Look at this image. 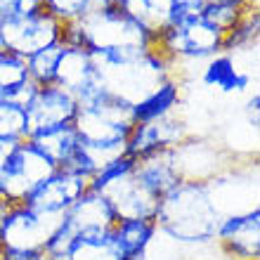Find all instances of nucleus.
I'll use <instances>...</instances> for the list:
<instances>
[{
  "label": "nucleus",
  "mask_w": 260,
  "mask_h": 260,
  "mask_svg": "<svg viewBox=\"0 0 260 260\" xmlns=\"http://www.w3.org/2000/svg\"><path fill=\"white\" fill-rule=\"evenodd\" d=\"M206 0H173V10H171V21L168 24H180V21L194 19L201 14Z\"/></svg>",
  "instance_id": "nucleus-32"
},
{
  "label": "nucleus",
  "mask_w": 260,
  "mask_h": 260,
  "mask_svg": "<svg viewBox=\"0 0 260 260\" xmlns=\"http://www.w3.org/2000/svg\"><path fill=\"white\" fill-rule=\"evenodd\" d=\"M83 142H125L135 125L133 107L97 88L78 100L74 123Z\"/></svg>",
  "instance_id": "nucleus-5"
},
{
  "label": "nucleus",
  "mask_w": 260,
  "mask_h": 260,
  "mask_svg": "<svg viewBox=\"0 0 260 260\" xmlns=\"http://www.w3.org/2000/svg\"><path fill=\"white\" fill-rule=\"evenodd\" d=\"M36 90L38 85L28 78L26 62L7 50L0 52V100L26 107Z\"/></svg>",
  "instance_id": "nucleus-19"
},
{
  "label": "nucleus",
  "mask_w": 260,
  "mask_h": 260,
  "mask_svg": "<svg viewBox=\"0 0 260 260\" xmlns=\"http://www.w3.org/2000/svg\"><path fill=\"white\" fill-rule=\"evenodd\" d=\"M41 5L45 12H50L57 21H62L67 26L85 17L95 7V0H41Z\"/></svg>",
  "instance_id": "nucleus-30"
},
{
  "label": "nucleus",
  "mask_w": 260,
  "mask_h": 260,
  "mask_svg": "<svg viewBox=\"0 0 260 260\" xmlns=\"http://www.w3.org/2000/svg\"><path fill=\"white\" fill-rule=\"evenodd\" d=\"M111 232L116 237L123 255L130 260L144 255L147 246L156 234V225H154V220H118Z\"/></svg>",
  "instance_id": "nucleus-24"
},
{
  "label": "nucleus",
  "mask_w": 260,
  "mask_h": 260,
  "mask_svg": "<svg viewBox=\"0 0 260 260\" xmlns=\"http://www.w3.org/2000/svg\"><path fill=\"white\" fill-rule=\"evenodd\" d=\"M218 251L230 260H258L260 258V208L234 213L220 220L215 244Z\"/></svg>",
  "instance_id": "nucleus-11"
},
{
  "label": "nucleus",
  "mask_w": 260,
  "mask_h": 260,
  "mask_svg": "<svg viewBox=\"0 0 260 260\" xmlns=\"http://www.w3.org/2000/svg\"><path fill=\"white\" fill-rule=\"evenodd\" d=\"M118 220L111 211L107 197L100 192H83L69 206V211L62 215V225L67 227L74 237H83V234H100V232H111Z\"/></svg>",
  "instance_id": "nucleus-14"
},
{
  "label": "nucleus",
  "mask_w": 260,
  "mask_h": 260,
  "mask_svg": "<svg viewBox=\"0 0 260 260\" xmlns=\"http://www.w3.org/2000/svg\"><path fill=\"white\" fill-rule=\"evenodd\" d=\"M133 168H135V158H130L128 154L125 156H121L118 161H114V164L104 166L100 173H95L92 178H90V189L92 192H107L111 185H116L118 180L128 178L130 173H133Z\"/></svg>",
  "instance_id": "nucleus-31"
},
{
  "label": "nucleus",
  "mask_w": 260,
  "mask_h": 260,
  "mask_svg": "<svg viewBox=\"0 0 260 260\" xmlns=\"http://www.w3.org/2000/svg\"><path fill=\"white\" fill-rule=\"evenodd\" d=\"M0 260H5V258H3V251H0Z\"/></svg>",
  "instance_id": "nucleus-41"
},
{
  "label": "nucleus",
  "mask_w": 260,
  "mask_h": 260,
  "mask_svg": "<svg viewBox=\"0 0 260 260\" xmlns=\"http://www.w3.org/2000/svg\"><path fill=\"white\" fill-rule=\"evenodd\" d=\"M109 201L116 220H154L158 211L161 199L137 182V178L130 173L128 178L118 180L107 192H102Z\"/></svg>",
  "instance_id": "nucleus-16"
},
{
  "label": "nucleus",
  "mask_w": 260,
  "mask_h": 260,
  "mask_svg": "<svg viewBox=\"0 0 260 260\" xmlns=\"http://www.w3.org/2000/svg\"><path fill=\"white\" fill-rule=\"evenodd\" d=\"M0 19H3V0H0Z\"/></svg>",
  "instance_id": "nucleus-40"
},
{
  "label": "nucleus",
  "mask_w": 260,
  "mask_h": 260,
  "mask_svg": "<svg viewBox=\"0 0 260 260\" xmlns=\"http://www.w3.org/2000/svg\"><path fill=\"white\" fill-rule=\"evenodd\" d=\"M28 142L34 144L55 168H64L78 149L81 137H78L74 125H57V128H48L41 130V133H31Z\"/></svg>",
  "instance_id": "nucleus-20"
},
{
  "label": "nucleus",
  "mask_w": 260,
  "mask_h": 260,
  "mask_svg": "<svg viewBox=\"0 0 260 260\" xmlns=\"http://www.w3.org/2000/svg\"><path fill=\"white\" fill-rule=\"evenodd\" d=\"M14 142H5V140H0V175H3V166H5L7 156H10V151H12Z\"/></svg>",
  "instance_id": "nucleus-35"
},
{
  "label": "nucleus",
  "mask_w": 260,
  "mask_h": 260,
  "mask_svg": "<svg viewBox=\"0 0 260 260\" xmlns=\"http://www.w3.org/2000/svg\"><path fill=\"white\" fill-rule=\"evenodd\" d=\"M199 81L204 88H211L220 95H244L251 88V71L241 67L239 57L218 52L204 62Z\"/></svg>",
  "instance_id": "nucleus-17"
},
{
  "label": "nucleus",
  "mask_w": 260,
  "mask_h": 260,
  "mask_svg": "<svg viewBox=\"0 0 260 260\" xmlns=\"http://www.w3.org/2000/svg\"><path fill=\"white\" fill-rule=\"evenodd\" d=\"M24 109H26L28 135H31V133H41L57 125H71L78 109V100L69 90L52 83L36 90V95Z\"/></svg>",
  "instance_id": "nucleus-13"
},
{
  "label": "nucleus",
  "mask_w": 260,
  "mask_h": 260,
  "mask_svg": "<svg viewBox=\"0 0 260 260\" xmlns=\"http://www.w3.org/2000/svg\"><path fill=\"white\" fill-rule=\"evenodd\" d=\"M130 260H147L144 255H137V258H130Z\"/></svg>",
  "instance_id": "nucleus-39"
},
{
  "label": "nucleus",
  "mask_w": 260,
  "mask_h": 260,
  "mask_svg": "<svg viewBox=\"0 0 260 260\" xmlns=\"http://www.w3.org/2000/svg\"><path fill=\"white\" fill-rule=\"evenodd\" d=\"M125 156V142H78V149L64 168L78 173L90 182V178L100 173L104 166L114 164Z\"/></svg>",
  "instance_id": "nucleus-21"
},
{
  "label": "nucleus",
  "mask_w": 260,
  "mask_h": 260,
  "mask_svg": "<svg viewBox=\"0 0 260 260\" xmlns=\"http://www.w3.org/2000/svg\"><path fill=\"white\" fill-rule=\"evenodd\" d=\"M64 43L90 52H135L156 48V36L118 5H95L85 17L64 26Z\"/></svg>",
  "instance_id": "nucleus-3"
},
{
  "label": "nucleus",
  "mask_w": 260,
  "mask_h": 260,
  "mask_svg": "<svg viewBox=\"0 0 260 260\" xmlns=\"http://www.w3.org/2000/svg\"><path fill=\"white\" fill-rule=\"evenodd\" d=\"M0 52H5V45H3V38H0Z\"/></svg>",
  "instance_id": "nucleus-38"
},
{
  "label": "nucleus",
  "mask_w": 260,
  "mask_h": 260,
  "mask_svg": "<svg viewBox=\"0 0 260 260\" xmlns=\"http://www.w3.org/2000/svg\"><path fill=\"white\" fill-rule=\"evenodd\" d=\"M97 69V83L104 92L128 102L130 107L140 104L151 95L158 85L175 78V64L164 57L156 48L121 52V50H104L90 52Z\"/></svg>",
  "instance_id": "nucleus-2"
},
{
  "label": "nucleus",
  "mask_w": 260,
  "mask_h": 260,
  "mask_svg": "<svg viewBox=\"0 0 260 260\" xmlns=\"http://www.w3.org/2000/svg\"><path fill=\"white\" fill-rule=\"evenodd\" d=\"M0 140L14 144L28 140L26 109L21 104L0 100Z\"/></svg>",
  "instance_id": "nucleus-28"
},
{
  "label": "nucleus",
  "mask_w": 260,
  "mask_h": 260,
  "mask_svg": "<svg viewBox=\"0 0 260 260\" xmlns=\"http://www.w3.org/2000/svg\"><path fill=\"white\" fill-rule=\"evenodd\" d=\"M55 85L69 90L76 100L90 95L100 88L97 83V69L92 62L90 50L81 48V45H69L64 43L59 62H57L55 71Z\"/></svg>",
  "instance_id": "nucleus-15"
},
{
  "label": "nucleus",
  "mask_w": 260,
  "mask_h": 260,
  "mask_svg": "<svg viewBox=\"0 0 260 260\" xmlns=\"http://www.w3.org/2000/svg\"><path fill=\"white\" fill-rule=\"evenodd\" d=\"M67 260H128L118 246L114 232L83 234L76 237L67 253Z\"/></svg>",
  "instance_id": "nucleus-23"
},
{
  "label": "nucleus",
  "mask_w": 260,
  "mask_h": 260,
  "mask_svg": "<svg viewBox=\"0 0 260 260\" xmlns=\"http://www.w3.org/2000/svg\"><path fill=\"white\" fill-rule=\"evenodd\" d=\"M244 12H246L244 7L230 5V3H206L204 10H201V19H206L211 26H215L218 31H222L227 36L241 21Z\"/></svg>",
  "instance_id": "nucleus-29"
},
{
  "label": "nucleus",
  "mask_w": 260,
  "mask_h": 260,
  "mask_svg": "<svg viewBox=\"0 0 260 260\" xmlns=\"http://www.w3.org/2000/svg\"><path fill=\"white\" fill-rule=\"evenodd\" d=\"M133 175L137 178V182L142 187H147L154 197H164L171 187H175L180 182V173L178 166H175V158H173V151H161V154H154V156L140 158L135 161V168H133Z\"/></svg>",
  "instance_id": "nucleus-18"
},
{
  "label": "nucleus",
  "mask_w": 260,
  "mask_h": 260,
  "mask_svg": "<svg viewBox=\"0 0 260 260\" xmlns=\"http://www.w3.org/2000/svg\"><path fill=\"white\" fill-rule=\"evenodd\" d=\"M118 7L125 10L142 26H147L154 36H158L171 21L173 0H121Z\"/></svg>",
  "instance_id": "nucleus-25"
},
{
  "label": "nucleus",
  "mask_w": 260,
  "mask_h": 260,
  "mask_svg": "<svg viewBox=\"0 0 260 260\" xmlns=\"http://www.w3.org/2000/svg\"><path fill=\"white\" fill-rule=\"evenodd\" d=\"M258 104H260V97L258 92H253L246 102V116H248V123H253V128L258 125Z\"/></svg>",
  "instance_id": "nucleus-34"
},
{
  "label": "nucleus",
  "mask_w": 260,
  "mask_h": 260,
  "mask_svg": "<svg viewBox=\"0 0 260 260\" xmlns=\"http://www.w3.org/2000/svg\"><path fill=\"white\" fill-rule=\"evenodd\" d=\"M41 0H3V17H19L41 10Z\"/></svg>",
  "instance_id": "nucleus-33"
},
{
  "label": "nucleus",
  "mask_w": 260,
  "mask_h": 260,
  "mask_svg": "<svg viewBox=\"0 0 260 260\" xmlns=\"http://www.w3.org/2000/svg\"><path fill=\"white\" fill-rule=\"evenodd\" d=\"M57 168L36 149L34 144L24 140L17 142L3 166L0 175V204L17 206L24 204L31 192L41 185L45 178H50Z\"/></svg>",
  "instance_id": "nucleus-7"
},
{
  "label": "nucleus",
  "mask_w": 260,
  "mask_h": 260,
  "mask_svg": "<svg viewBox=\"0 0 260 260\" xmlns=\"http://www.w3.org/2000/svg\"><path fill=\"white\" fill-rule=\"evenodd\" d=\"M31 260H67V258H52V255H36V258H31Z\"/></svg>",
  "instance_id": "nucleus-37"
},
{
  "label": "nucleus",
  "mask_w": 260,
  "mask_h": 260,
  "mask_svg": "<svg viewBox=\"0 0 260 260\" xmlns=\"http://www.w3.org/2000/svg\"><path fill=\"white\" fill-rule=\"evenodd\" d=\"M0 211H3V204H0Z\"/></svg>",
  "instance_id": "nucleus-43"
},
{
  "label": "nucleus",
  "mask_w": 260,
  "mask_h": 260,
  "mask_svg": "<svg viewBox=\"0 0 260 260\" xmlns=\"http://www.w3.org/2000/svg\"><path fill=\"white\" fill-rule=\"evenodd\" d=\"M182 102V88L175 78L166 81L164 85H158L151 95H147L140 104L133 107L135 114V123H144V121H158V118L173 116L178 114V107Z\"/></svg>",
  "instance_id": "nucleus-22"
},
{
  "label": "nucleus",
  "mask_w": 260,
  "mask_h": 260,
  "mask_svg": "<svg viewBox=\"0 0 260 260\" xmlns=\"http://www.w3.org/2000/svg\"><path fill=\"white\" fill-rule=\"evenodd\" d=\"M0 38L7 52L26 59L38 50L64 41V24L45 10L0 19Z\"/></svg>",
  "instance_id": "nucleus-8"
},
{
  "label": "nucleus",
  "mask_w": 260,
  "mask_h": 260,
  "mask_svg": "<svg viewBox=\"0 0 260 260\" xmlns=\"http://www.w3.org/2000/svg\"><path fill=\"white\" fill-rule=\"evenodd\" d=\"M222 41H225V34L211 26L199 14L194 19L180 21V24H168L156 36V50L173 64L206 62L222 52Z\"/></svg>",
  "instance_id": "nucleus-6"
},
{
  "label": "nucleus",
  "mask_w": 260,
  "mask_h": 260,
  "mask_svg": "<svg viewBox=\"0 0 260 260\" xmlns=\"http://www.w3.org/2000/svg\"><path fill=\"white\" fill-rule=\"evenodd\" d=\"M88 189L90 182L83 175L69 171V168H57L50 178H45L31 192L24 206L38 213H45V215H64L69 211V206Z\"/></svg>",
  "instance_id": "nucleus-12"
},
{
  "label": "nucleus",
  "mask_w": 260,
  "mask_h": 260,
  "mask_svg": "<svg viewBox=\"0 0 260 260\" xmlns=\"http://www.w3.org/2000/svg\"><path fill=\"white\" fill-rule=\"evenodd\" d=\"M222 213L211 197L206 180H180L158 201L154 218L158 232L171 237L182 248H208L215 244V232Z\"/></svg>",
  "instance_id": "nucleus-1"
},
{
  "label": "nucleus",
  "mask_w": 260,
  "mask_h": 260,
  "mask_svg": "<svg viewBox=\"0 0 260 260\" xmlns=\"http://www.w3.org/2000/svg\"><path fill=\"white\" fill-rule=\"evenodd\" d=\"M189 135V128L178 114L158 121H144V123H135L130 130L128 140H125V154L130 158H147L161 151L175 149L178 144H182Z\"/></svg>",
  "instance_id": "nucleus-9"
},
{
  "label": "nucleus",
  "mask_w": 260,
  "mask_h": 260,
  "mask_svg": "<svg viewBox=\"0 0 260 260\" xmlns=\"http://www.w3.org/2000/svg\"><path fill=\"white\" fill-rule=\"evenodd\" d=\"M62 215H45L24 204L3 206L0 211V251L5 260H31L43 255Z\"/></svg>",
  "instance_id": "nucleus-4"
},
{
  "label": "nucleus",
  "mask_w": 260,
  "mask_h": 260,
  "mask_svg": "<svg viewBox=\"0 0 260 260\" xmlns=\"http://www.w3.org/2000/svg\"><path fill=\"white\" fill-rule=\"evenodd\" d=\"M64 41L55 43V45H48V48L38 50L31 57H26V71L28 78L41 88V85H52L55 83V71H57V62H59V55H62Z\"/></svg>",
  "instance_id": "nucleus-27"
},
{
  "label": "nucleus",
  "mask_w": 260,
  "mask_h": 260,
  "mask_svg": "<svg viewBox=\"0 0 260 260\" xmlns=\"http://www.w3.org/2000/svg\"><path fill=\"white\" fill-rule=\"evenodd\" d=\"M121 0H95V5H118Z\"/></svg>",
  "instance_id": "nucleus-36"
},
{
  "label": "nucleus",
  "mask_w": 260,
  "mask_h": 260,
  "mask_svg": "<svg viewBox=\"0 0 260 260\" xmlns=\"http://www.w3.org/2000/svg\"><path fill=\"white\" fill-rule=\"evenodd\" d=\"M187 260H197V258H187Z\"/></svg>",
  "instance_id": "nucleus-42"
},
{
  "label": "nucleus",
  "mask_w": 260,
  "mask_h": 260,
  "mask_svg": "<svg viewBox=\"0 0 260 260\" xmlns=\"http://www.w3.org/2000/svg\"><path fill=\"white\" fill-rule=\"evenodd\" d=\"M206 182H208L211 197L215 201V206H218V211L222 213V218L258 208V178H255V168L244 173L241 168L225 166L222 171L215 173Z\"/></svg>",
  "instance_id": "nucleus-10"
},
{
  "label": "nucleus",
  "mask_w": 260,
  "mask_h": 260,
  "mask_svg": "<svg viewBox=\"0 0 260 260\" xmlns=\"http://www.w3.org/2000/svg\"><path fill=\"white\" fill-rule=\"evenodd\" d=\"M258 7L246 10L239 24L225 36L222 52L234 57H239L241 52H255V48H258Z\"/></svg>",
  "instance_id": "nucleus-26"
}]
</instances>
